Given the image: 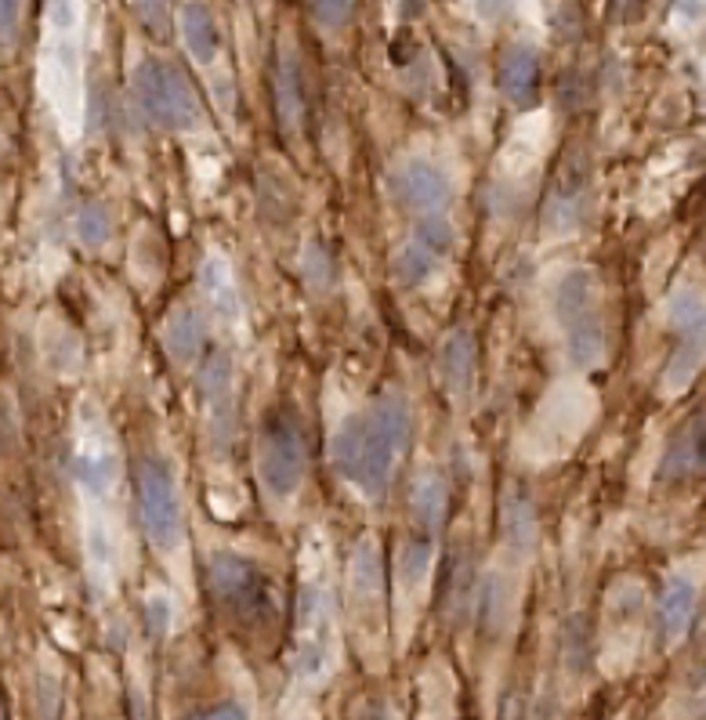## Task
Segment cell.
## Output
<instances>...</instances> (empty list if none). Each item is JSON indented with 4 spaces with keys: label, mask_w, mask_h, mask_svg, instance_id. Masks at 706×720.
<instances>
[{
    "label": "cell",
    "mask_w": 706,
    "mask_h": 720,
    "mask_svg": "<svg viewBox=\"0 0 706 720\" xmlns=\"http://www.w3.org/2000/svg\"><path fill=\"white\" fill-rule=\"evenodd\" d=\"M410 402L402 391L377 395L363 413V453H358L355 486L363 489L366 500H384L395 481L406 450H410Z\"/></svg>",
    "instance_id": "obj_1"
},
{
    "label": "cell",
    "mask_w": 706,
    "mask_h": 720,
    "mask_svg": "<svg viewBox=\"0 0 706 720\" xmlns=\"http://www.w3.org/2000/svg\"><path fill=\"white\" fill-rule=\"evenodd\" d=\"M554 319L565 337V355L576 369H598L609 352L602 319V287L587 265L565 268L554 283Z\"/></svg>",
    "instance_id": "obj_2"
},
{
    "label": "cell",
    "mask_w": 706,
    "mask_h": 720,
    "mask_svg": "<svg viewBox=\"0 0 706 720\" xmlns=\"http://www.w3.org/2000/svg\"><path fill=\"white\" fill-rule=\"evenodd\" d=\"M131 95L142 117L159 131L189 134L203 123L200 95L185 69L170 58H142L131 69Z\"/></svg>",
    "instance_id": "obj_3"
},
{
    "label": "cell",
    "mask_w": 706,
    "mask_h": 720,
    "mask_svg": "<svg viewBox=\"0 0 706 720\" xmlns=\"http://www.w3.org/2000/svg\"><path fill=\"white\" fill-rule=\"evenodd\" d=\"M207 583L214 601L225 608L235 623L246 627H268L276 623L279 612V590L276 579L251 557L235 551H218L207 562Z\"/></svg>",
    "instance_id": "obj_4"
},
{
    "label": "cell",
    "mask_w": 706,
    "mask_h": 720,
    "mask_svg": "<svg viewBox=\"0 0 706 720\" xmlns=\"http://www.w3.org/2000/svg\"><path fill=\"white\" fill-rule=\"evenodd\" d=\"M254 464H257V478H262V489L272 500L287 503L301 492L308 475V450H305V431L294 413L279 409V413H272L265 420L262 439H257L254 450Z\"/></svg>",
    "instance_id": "obj_5"
},
{
    "label": "cell",
    "mask_w": 706,
    "mask_h": 720,
    "mask_svg": "<svg viewBox=\"0 0 706 720\" xmlns=\"http://www.w3.org/2000/svg\"><path fill=\"white\" fill-rule=\"evenodd\" d=\"M333 649H338V616H333V594L323 573L308 576L297 598V652L294 669L301 680H323L330 674Z\"/></svg>",
    "instance_id": "obj_6"
},
{
    "label": "cell",
    "mask_w": 706,
    "mask_h": 720,
    "mask_svg": "<svg viewBox=\"0 0 706 720\" xmlns=\"http://www.w3.org/2000/svg\"><path fill=\"white\" fill-rule=\"evenodd\" d=\"M139 507L148 543L164 554L175 557L185 551V507L181 489L175 478V467L159 456H145L139 467Z\"/></svg>",
    "instance_id": "obj_7"
},
{
    "label": "cell",
    "mask_w": 706,
    "mask_h": 720,
    "mask_svg": "<svg viewBox=\"0 0 706 720\" xmlns=\"http://www.w3.org/2000/svg\"><path fill=\"white\" fill-rule=\"evenodd\" d=\"M666 326L677 337L671 363L663 369L666 391H685L706 366V290L696 283H681L666 297Z\"/></svg>",
    "instance_id": "obj_8"
},
{
    "label": "cell",
    "mask_w": 706,
    "mask_h": 720,
    "mask_svg": "<svg viewBox=\"0 0 706 720\" xmlns=\"http://www.w3.org/2000/svg\"><path fill=\"white\" fill-rule=\"evenodd\" d=\"M73 475L91 500H106L120 478V450L117 434L109 431L106 417L91 402L77 413V445H73Z\"/></svg>",
    "instance_id": "obj_9"
},
{
    "label": "cell",
    "mask_w": 706,
    "mask_h": 720,
    "mask_svg": "<svg viewBox=\"0 0 706 720\" xmlns=\"http://www.w3.org/2000/svg\"><path fill=\"white\" fill-rule=\"evenodd\" d=\"M453 246V225L445 218H420L417 229L410 232V240H406L399 251L391 257V279L395 287L402 290H413L420 283L431 279V272H435L445 254H450Z\"/></svg>",
    "instance_id": "obj_10"
},
{
    "label": "cell",
    "mask_w": 706,
    "mask_h": 720,
    "mask_svg": "<svg viewBox=\"0 0 706 720\" xmlns=\"http://www.w3.org/2000/svg\"><path fill=\"white\" fill-rule=\"evenodd\" d=\"M391 196L410 214L445 218V210L453 203V178L439 164H431V159L410 156L391 174Z\"/></svg>",
    "instance_id": "obj_11"
},
{
    "label": "cell",
    "mask_w": 706,
    "mask_h": 720,
    "mask_svg": "<svg viewBox=\"0 0 706 720\" xmlns=\"http://www.w3.org/2000/svg\"><path fill=\"white\" fill-rule=\"evenodd\" d=\"M200 395L207 406V424L218 445L232 442V417H235V369L229 352H210L200 366Z\"/></svg>",
    "instance_id": "obj_12"
},
{
    "label": "cell",
    "mask_w": 706,
    "mask_h": 720,
    "mask_svg": "<svg viewBox=\"0 0 706 720\" xmlns=\"http://www.w3.org/2000/svg\"><path fill=\"white\" fill-rule=\"evenodd\" d=\"M349 598L358 623H377L384 605V565L374 536H363L349 562Z\"/></svg>",
    "instance_id": "obj_13"
},
{
    "label": "cell",
    "mask_w": 706,
    "mask_h": 720,
    "mask_svg": "<svg viewBox=\"0 0 706 720\" xmlns=\"http://www.w3.org/2000/svg\"><path fill=\"white\" fill-rule=\"evenodd\" d=\"M200 297L207 304L210 319L225 330H240L243 322V297L235 287V276L229 268V261L221 254H207L200 265Z\"/></svg>",
    "instance_id": "obj_14"
},
{
    "label": "cell",
    "mask_w": 706,
    "mask_h": 720,
    "mask_svg": "<svg viewBox=\"0 0 706 720\" xmlns=\"http://www.w3.org/2000/svg\"><path fill=\"white\" fill-rule=\"evenodd\" d=\"M587 214V170H576L573 159L565 164V170H559V181L551 189L548 200V214H543V229L551 235H573L580 225H584Z\"/></svg>",
    "instance_id": "obj_15"
},
{
    "label": "cell",
    "mask_w": 706,
    "mask_h": 720,
    "mask_svg": "<svg viewBox=\"0 0 706 720\" xmlns=\"http://www.w3.org/2000/svg\"><path fill=\"white\" fill-rule=\"evenodd\" d=\"M706 475V409L681 428L660 461V481H685Z\"/></svg>",
    "instance_id": "obj_16"
},
{
    "label": "cell",
    "mask_w": 706,
    "mask_h": 720,
    "mask_svg": "<svg viewBox=\"0 0 706 720\" xmlns=\"http://www.w3.org/2000/svg\"><path fill=\"white\" fill-rule=\"evenodd\" d=\"M181 44L200 69H214L221 62V30L207 0H185L178 15Z\"/></svg>",
    "instance_id": "obj_17"
},
{
    "label": "cell",
    "mask_w": 706,
    "mask_h": 720,
    "mask_svg": "<svg viewBox=\"0 0 706 720\" xmlns=\"http://www.w3.org/2000/svg\"><path fill=\"white\" fill-rule=\"evenodd\" d=\"M445 514H450V489H445V478L439 470H420L410 489V521H413L410 532L439 540Z\"/></svg>",
    "instance_id": "obj_18"
},
{
    "label": "cell",
    "mask_w": 706,
    "mask_h": 720,
    "mask_svg": "<svg viewBox=\"0 0 706 720\" xmlns=\"http://www.w3.org/2000/svg\"><path fill=\"white\" fill-rule=\"evenodd\" d=\"M439 374H442L445 391H450L456 402L471 399V388H475V374H478V347L467 330H453L450 337H445L442 352H439Z\"/></svg>",
    "instance_id": "obj_19"
},
{
    "label": "cell",
    "mask_w": 706,
    "mask_h": 720,
    "mask_svg": "<svg viewBox=\"0 0 706 720\" xmlns=\"http://www.w3.org/2000/svg\"><path fill=\"white\" fill-rule=\"evenodd\" d=\"M696 605H699V583L696 579L681 576V573L666 579V587L660 594V634L671 649L685 641L692 619H696Z\"/></svg>",
    "instance_id": "obj_20"
},
{
    "label": "cell",
    "mask_w": 706,
    "mask_h": 720,
    "mask_svg": "<svg viewBox=\"0 0 706 720\" xmlns=\"http://www.w3.org/2000/svg\"><path fill=\"white\" fill-rule=\"evenodd\" d=\"M305 77H301V62H297L294 47H283L276 62V113L283 134H297L305 123Z\"/></svg>",
    "instance_id": "obj_21"
},
{
    "label": "cell",
    "mask_w": 706,
    "mask_h": 720,
    "mask_svg": "<svg viewBox=\"0 0 706 720\" xmlns=\"http://www.w3.org/2000/svg\"><path fill=\"white\" fill-rule=\"evenodd\" d=\"M207 341V326H203V315L200 308L192 304H178L175 312L167 315L164 322V347L175 363H192L200 355V347Z\"/></svg>",
    "instance_id": "obj_22"
},
{
    "label": "cell",
    "mask_w": 706,
    "mask_h": 720,
    "mask_svg": "<svg viewBox=\"0 0 706 720\" xmlns=\"http://www.w3.org/2000/svg\"><path fill=\"white\" fill-rule=\"evenodd\" d=\"M537 80H540V62L529 47H511V52L500 58L497 84H500L507 102L526 106L529 98L537 95Z\"/></svg>",
    "instance_id": "obj_23"
},
{
    "label": "cell",
    "mask_w": 706,
    "mask_h": 720,
    "mask_svg": "<svg viewBox=\"0 0 706 720\" xmlns=\"http://www.w3.org/2000/svg\"><path fill=\"white\" fill-rule=\"evenodd\" d=\"M431 562H435V540L410 532L399 543V557H395V573H399V587L406 594H420L431 579Z\"/></svg>",
    "instance_id": "obj_24"
},
{
    "label": "cell",
    "mask_w": 706,
    "mask_h": 720,
    "mask_svg": "<svg viewBox=\"0 0 706 720\" xmlns=\"http://www.w3.org/2000/svg\"><path fill=\"white\" fill-rule=\"evenodd\" d=\"M504 543L515 557L529 554L532 543H537V511H532L526 492H511L504 500Z\"/></svg>",
    "instance_id": "obj_25"
},
{
    "label": "cell",
    "mask_w": 706,
    "mask_h": 720,
    "mask_svg": "<svg viewBox=\"0 0 706 720\" xmlns=\"http://www.w3.org/2000/svg\"><path fill=\"white\" fill-rule=\"evenodd\" d=\"M358 453H363V413L344 417V420H341V428H338V434H333L330 456H333V467H338V475H341V478L355 481Z\"/></svg>",
    "instance_id": "obj_26"
},
{
    "label": "cell",
    "mask_w": 706,
    "mask_h": 720,
    "mask_svg": "<svg viewBox=\"0 0 706 720\" xmlns=\"http://www.w3.org/2000/svg\"><path fill=\"white\" fill-rule=\"evenodd\" d=\"M511 619V594H507L500 576H486V587H482V623H486L489 634H500Z\"/></svg>",
    "instance_id": "obj_27"
},
{
    "label": "cell",
    "mask_w": 706,
    "mask_h": 720,
    "mask_svg": "<svg viewBox=\"0 0 706 720\" xmlns=\"http://www.w3.org/2000/svg\"><path fill=\"white\" fill-rule=\"evenodd\" d=\"M308 8L323 33H341L355 15V0H308Z\"/></svg>",
    "instance_id": "obj_28"
},
{
    "label": "cell",
    "mask_w": 706,
    "mask_h": 720,
    "mask_svg": "<svg viewBox=\"0 0 706 720\" xmlns=\"http://www.w3.org/2000/svg\"><path fill=\"white\" fill-rule=\"evenodd\" d=\"M109 232H113V221H109V210L106 207H84L77 214V240L84 246H102L109 240Z\"/></svg>",
    "instance_id": "obj_29"
},
{
    "label": "cell",
    "mask_w": 706,
    "mask_h": 720,
    "mask_svg": "<svg viewBox=\"0 0 706 720\" xmlns=\"http://www.w3.org/2000/svg\"><path fill=\"white\" fill-rule=\"evenodd\" d=\"M88 557L95 568H117V540L102 518H95L88 525Z\"/></svg>",
    "instance_id": "obj_30"
},
{
    "label": "cell",
    "mask_w": 706,
    "mask_h": 720,
    "mask_svg": "<svg viewBox=\"0 0 706 720\" xmlns=\"http://www.w3.org/2000/svg\"><path fill=\"white\" fill-rule=\"evenodd\" d=\"M22 15H26V0H0V52L19 44Z\"/></svg>",
    "instance_id": "obj_31"
},
{
    "label": "cell",
    "mask_w": 706,
    "mask_h": 720,
    "mask_svg": "<svg viewBox=\"0 0 706 720\" xmlns=\"http://www.w3.org/2000/svg\"><path fill=\"white\" fill-rule=\"evenodd\" d=\"M671 22L677 30H699L706 22V0H674V11H671Z\"/></svg>",
    "instance_id": "obj_32"
},
{
    "label": "cell",
    "mask_w": 706,
    "mask_h": 720,
    "mask_svg": "<svg viewBox=\"0 0 706 720\" xmlns=\"http://www.w3.org/2000/svg\"><path fill=\"white\" fill-rule=\"evenodd\" d=\"M189 720H251V713H246L243 706L229 702V706H218V710H210V713H196Z\"/></svg>",
    "instance_id": "obj_33"
},
{
    "label": "cell",
    "mask_w": 706,
    "mask_h": 720,
    "mask_svg": "<svg viewBox=\"0 0 706 720\" xmlns=\"http://www.w3.org/2000/svg\"><path fill=\"white\" fill-rule=\"evenodd\" d=\"M148 619H153V623H156L159 630H164V627L170 623V616H167V605H164V601H156V598L148 601Z\"/></svg>",
    "instance_id": "obj_34"
},
{
    "label": "cell",
    "mask_w": 706,
    "mask_h": 720,
    "mask_svg": "<svg viewBox=\"0 0 706 720\" xmlns=\"http://www.w3.org/2000/svg\"><path fill=\"white\" fill-rule=\"evenodd\" d=\"M159 4H164V0H134V8H139L142 15H153V11H159Z\"/></svg>",
    "instance_id": "obj_35"
},
{
    "label": "cell",
    "mask_w": 706,
    "mask_h": 720,
    "mask_svg": "<svg viewBox=\"0 0 706 720\" xmlns=\"http://www.w3.org/2000/svg\"><path fill=\"white\" fill-rule=\"evenodd\" d=\"M366 720H395V717H391L388 710H384V706H374V710L366 713Z\"/></svg>",
    "instance_id": "obj_36"
},
{
    "label": "cell",
    "mask_w": 706,
    "mask_h": 720,
    "mask_svg": "<svg viewBox=\"0 0 706 720\" xmlns=\"http://www.w3.org/2000/svg\"><path fill=\"white\" fill-rule=\"evenodd\" d=\"M0 720H4V710H0Z\"/></svg>",
    "instance_id": "obj_37"
}]
</instances>
